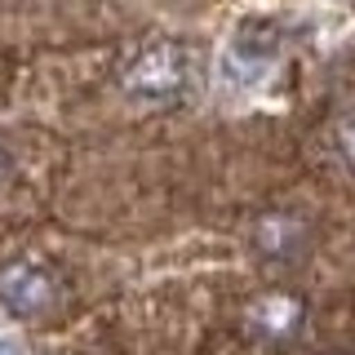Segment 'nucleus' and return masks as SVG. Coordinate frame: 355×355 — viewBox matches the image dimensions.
I'll return each instance as SVG.
<instances>
[{
	"label": "nucleus",
	"mask_w": 355,
	"mask_h": 355,
	"mask_svg": "<svg viewBox=\"0 0 355 355\" xmlns=\"http://www.w3.org/2000/svg\"><path fill=\"white\" fill-rule=\"evenodd\" d=\"M302 320H306L302 297L284 293V288H271V293L253 297V306H249V329L266 342H293L302 333Z\"/></svg>",
	"instance_id": "7ed1b4c3"
},
{
	"label": "nucleus",
	"mask_w": 355,
	"mask_h": 355,
	"mask_svg": "<svg viewBox=\"0 0 355 355\" xmlns=\"http://www.w3.org/2000/svg\"><path fill=\"white\" fill-rule=\"evenodd\" d=\"M5 173H9V155H5V147H0V182H5Z\"/></svg>",
	"instance_id": "39448f33"
},
{
	"label": "nucleus",
	"mask_w": 355,
	"mask_h": 355,
	"mask_svg": "<svg viewBox=\"0 0 355 355\" xmlns=\"http://www.w3.org/2000/svg\"><path fill=\"white\" fill-rule=\"evenodd\" d=\"M187 71H191L187 49L160 40L133 58V67L125 71V89H129V98H142V103H169V98L182 94Z\"/></svg>",
	"instance_id": "f257e3e1"
},
{
	"label": "nucleus",
	"mask_w": 355,
	"mask_h": 355,
	"mask_svg": "<svg viewBox=\"0 0 355 355\" xmlns=\"http://www.w3.org/2000/svg\"><path fill=\"white\" fill-rule=\"evenodd\" d=\"M58 297V284L53 275L36 262H9L0 266V306L14 311V315H40V311L53 306Z\"/></svg>",
	"instance_id": "f03ea898"
},
{
	"label": "nucleus",
	"mask_w": 355,
	"mask_h": 355,
	"mask_svg": "<svg viewBox=\"0 0 355 355\" xmlns=\"http://www.w3.org/2000/svg\"><path fill=\"white\" fill-rule=\"evenodd\" d=\"M306 222L297 218V214H262L258 222H253V231H249V240H253V249L262 253V258H271V262H293V258H302V249H306Z\"/></svg>",
	"instance_id": "20e7f679"
}]
</instances>
